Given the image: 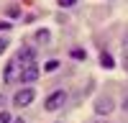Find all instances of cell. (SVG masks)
<instances>
[{"instance_id":"obj_9","label":"cell","mask_w":128,"mask_h":123,"mask_svg":"<svg viewBox=\"0 0 128 123\" xmlns=\"http://www.w3.org/2000/svg\"><path fill=\"white\" fill-rule=\"evenodd\" d=\"M56 69H59V59H49L44 64V72H56Z\"/></svg>"},{"instance_id":"obj_11","label":"cell","mask_w":128,"mask_h":123,"mask_svg":"<svg viewBox=\"0 0 128 123\" xmlns=\"http://www.w3.org/2000/svg\"><path fill=\"white\" fill-rule=\"evenodd\" d=\"M74 3H77V0H56L59 8H74Z\"/></svg>"},{"instance_id":"obj_3","label":"cell","mask_w":128,"mask_h":123,"mask_svg":"<svg viewBox=\"0 0 128 123\" xmlns=\"http://www.w3.org/2000/svg\"><path fill=\"white\" fill-rule=\"evenodd\" d=\"M16 62H18V64L20 67H28V64H34V62H36V49L34 46H20L18 49V54H16Z\"/></svg>"},{"instance_id":"obj_19","label":"cell","mask_w":128,"mask_h":123,"mask_svg":"<svg viewBox=\"0 0 128 123\" xmlns=\"http://www.w3.org/2000/svg\"><path fill=\"white\" fill-rule=\"evenodd\" d=\"M95 123H108V120H95Z\"/></svg>"},{"instance_id":"obj_13","label":"cell","mask_w":128,"mask_h":123,"mask_svg":"<svg viewBox=\"0 0 128 123\" xmlns=\"http://www.w3.org/2000/svg\"><path fill=\"white\" fill-rule=\"evenodd\" d=\"M69 54H72V59H84V51L82 49H72Z\"/></svg>"},{"instance_id":"obj_12","label":"cell","mask_w":128,"mask_h":123,"mask_svg":"<svg viewBox=\"0 0 128 123\" xmlns=\"http://www.w3.org/2000/svg\"><path fill=\"white\" fill-rule=\"evenodd\" d=\"M8 16H10V18H18V16H20V8H18V5H10V8H8Z\"/></svg>"},{"instance_id":"obj_10","label":"cell","mask_w":128,"mask_h":123,"mask_svg":"<svg viewBox=\"0 0 128 123\" xmlns=\"http://www.w3.org/2000/svg\"><path fill=\"white\" fill-rule=\"evenodd\" d=\"M0 123H13V116L8 110H0Z\"/></svg>"},{"instance_id":"obj_17","label":"cell","mask_w":128,"mask_h":123,"mask_svg":"<svg viewBox=\"0 0 128 123\" xmlns=\"http://www.w3.org/2000/svg\"><path fill=\"white\" fill-rule=\"evenodd\" d=\"M3 102H5V98H3V92H0V108H3Z\"/></svg>"},{"instance_id":"obj_16","label":"cell","mask_w":128,"mask_h":123,"mask_svg":"<svg viewBox=\"0 0 128 123\" xmlns=\"http://www.w3.org/2000/svg\"><path fill=\"white\" fill-rule=\"evenodd\" d=\"M123 110H128V95H126V100H123Z\"/></svg>"},{"instance_id":"obj_7","label":"cell","mask_w":128,"mask_h":123,"mask_svg":"<svg viewBox=\"0 0 128 123\" xmlns=\"http://www.w3.org/2000/svg\"><path fill=\"white\" fill-rule=\"evenodd\" d=\"M100 64H102L105 69H113V67H115V59L108 54V51H102V54H100Z\"/></svg>"},{"instance_id":"obj_15","label":"cell","mask_w":128,"mask_h":123,"mask_svg":"<svg viewBox=\"0 0 128 123\" xmlns=\"http://www.w3.org/2000/svg\"><path fill=\"white\" fill-rule=\"evenodd\" d=\"M5 49H8V41H5V38H0V54H5Z\"/></svg>"},{"instance_id":"obj_6","label":"cell","mask_w":128,"mask_h":123,"mask_svg":"<svg viewBox=\"0 0 128 123\" xmlns=\"http://www.w3.org/2000/svg\"><path fill=\"white\" fill-rule=\"evenodd\" d=\"M18 69H23V67L18 64V62H10V64H5V69H3V80H5V82H13L16 77L20 80V74H18Z\"/></svg>"},{"instance_id":"obj_18","label":"cell","mask_w":128,"mask_h":123,"mask_svg":"<svg viewBox=\"0 0 128 123\" xmlns=\"http://www.w3.org/2000/svg\"><path fill=\"white\" fill-rule=\"evenodd\" d=\"M13 123H26V120H23V118H16V120H13Z\"/></svg>"},{"instance_id":"obj_4","label":"cell","mask_w":128,"mask_h":123,"mask_svg":"<svg viewBox=\"0 0 128 123\" xmlns=\"http://www.w3.org/2000/svg\"><path fill=\"white\" fill-rule=\"evenodd\" d=\"M38 74H41V69H38L36 62H34V64H28V67L20 69V82H23V85H34V82L38 80Z\"/></svg>"},{"instance_id":"obj_5","label":"cell","mask_w":128,"mask_h":123,"mask_svg":"<svg viewBox=\"0 0 128 123\" xmlns=\"http://www.w3.org/2000/svg\"><path fill=\"white\" fill-rule=\"evenodd\" d=\"M113 110H115V100L113 98L102 95V98L95 100V113H98V116H108V113H113Z\"/></svg>"},{"instance_id":"obj_1","label":"cell","mask_w":128,"mask_h":123,"mask_svg":"<svg viewBox=\"0 0 128 123\" xmlns=\"http://www.w3.org/2000/svg\"><path fill=\"white\" fill-rule=\"evenodd\" d=\"M34 100H36V90H34V87H23V90H18L16 95H13V105L26 108V105H31Z\"/></svg>"},{"instance_id":"obj_14","label":"cell","mask_w":128,"mask_h":123,"mask_svg":"<svg viewBox=\"0 0 128 123\" xmlns=\"http://www.w3.org/2000/svg\"><path fill=\"white\" fill-rule=\"evenodd\" d=\"M8 28H13V23H8V20H0V31H8Z\"/></svg>"},{"instance_id":"obj_8","label":"cell","mask_w":128,"mask_h":123,"mask_svg":"<svg viewBox=\"0 0 128 123\" xmlns=\"http://www.w3.org/2000/svg\"><path fill=\"white\" fill-rule=\"evenodd\" d=\"M49 38H51V36H49V31H46V28H41L38 34H36V41H38V44H49Z\"/></svg>"},{"instance_id":"obj_2","label":"cell","mask_w":128,"mask_h":123,"mask_svg":"<svg viewBox=\"0 0 128 123\" xmlns=\"http://www.w3.org/2000/svg\"><path fill=\"white\" fill-rule=\"evenodd\" d=\"M64 102H67V92H64V90H54V92H51V95L46 98V102H44V108L54 113V110L64 108Z\"/></svg>"}]
</instances>
